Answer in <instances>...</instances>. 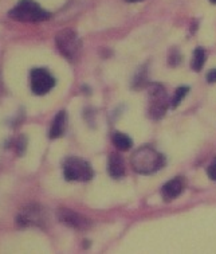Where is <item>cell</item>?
Masks as SVG:
<instances>
[{"label":"cell","mask_w":216,"mask_h":254,"mask_svg":"<svg viewBox=\"0 0 216 254\" xmlns=\"http://www.w3.org/2000/svg\"><path fill=\"white\" fill-rule=\"evenodd\" d=\"M132 167L137 174L141 175H152L161 170L165 164V157L157 152L156 149L149 145L138 148L132 155Z\"/></svg>","instance_id":"1"},{"label":"cell","mask_w":216,"mask_h":254,"mask_svg":"<svg viewBox=\"0 0 216 254\" xmlns=\"http://www.w3.org/2000/svg\"><path fill=\"white\" fill-rule=\"evenodd\" d=\"M9 18L18 20V22H30L37 23L43 22L50 18L51 14L41 5L35 3L34 0H20L14 8L9 11Z\"/></svg>","instance_id":"2"},{"label":"cell","mask_w":216,"mask_h":254,"mask_svg":"<svg viewBox=\"0 0 216 254\" xmlns=\"http://www.w3.org/2000/svg\"><path fill=\"white\" fill-rule=\"evenodd\" d=\"M169 107L165 89L160 83H149L148 86V115L153 120H160L165 116Z\"/></svg>","instance_id":"3"},{"label":"cell","mask_w":216,"mask_h":254,"mask_svg":"<svg viewBox=\"0 0 216 254\" xmlns=\"http://www.w3.org/2000/svg\"><path fill=\"white\" fill-rule=\"evenodd\" d=\"M55 45L60 54L71 62L78 60L81 50H82V42L77 35V33L70 30V28L56 34Z\"/></svg>","instance_id":"4"},{"label":"cell","mask_w":216,"mask_h":254,"mask_svg":"<svg viewBox=\"0 0 216 254\" xmlns=\"http://www.w3.org/2000/svg\"><path fill=\"white\" fill-rule=\"evenodd\" d=\"M16 222H18L19 226L22 227H42V229H45L50 222V217H49L46 208L42 207L39 204L31 203L19 211Z\"/></svg>","instance_id":"5"},{"label":"cell","mask_w":216,"mask_h":254,"mask_svg":"<svg viewBox=\"0 0 216 254\" xmlns=\"http://www.w3.org/2000/svg\"><path fill=\"white\" fill-rule=\"evenodd\" d=\"M64 179L69 182H88L94 176L92 166L81 157H67L63 163Z\"/></svg>","instance_id":"6"},{"label":"cell","mask_w":216,"mask_h":254,"mask_svg":"<svg viewBox=\"0 0 216 254\" xmlns=\"http://www.w3.org/2000/svg\"><path fill=\"white\" fill-rule=\"evenodd\" d=\"M30 79L32 93L37 96H45L55 86V78L46 69H32Z\"/></svg>","instance_id":"7"},{"label":"cell","mask_w":216,"mask_h":254,"mask_svg":"<svg viewBox=\"0 0 216 254\" xmlns=\"http://www.w3.org/2000/svg\"><path fill=\"white\" fill-rule=\"evenodd\" d=\"M58 219H59L63 225L77 230H86L90 226V221L88 218H85L81 214L75 213L70 208H59L58 211Z\"/></svg>","instance_id":"8"},{"label":"cell","mask_w":216,"mask_h":254,"mask_svg":"<svg viewBox=\"0 0 216 254\" xmlns=\"http://www.w3.org/2000/svg\"><path fill=\"white\" fill-rule=\"evenodd\" d=\"M184 190V181L181 178H175L172 181L166 182L161 189V196L165 202H172L179 196Z\"/></svg>","instance_id":"9"},{"label":"cell","mask_w":216,"mask_h":254,"mask_svg":"<svg viewBox=\"0 0 216 254\" xmlns=\"http://www.w3.org/2000/svg\"><path fill=\"white\" fill-rule=\"evenodd\" d=\"M108 174L114 179H120L125 175L124 159L118 153H110L108 157Z\"/></svg>","instance_id":"10"},{"label":"cell","mask_w":216,"mask_h":254,"mask_svg":"<svg viewBox=\"0 0 216 254\" xmlns=\"http://www.w3.org/2000/svg\"><path fill=\"white\" fill-rule=\"evenodd\" d=\"M66 127H67V116H66V112L60 111L54 117V121L51 124L50 139H59V137H62L64 132H66Z\"/></svg>","instance_id":"11"},{"label":"cell","mask_w":216,"mask_h":254,"mask_svg":"<svg viewBox=\"0 0 216 254\" xmlns=\"http://www.w3.org/2000/svg\"><path fill=\"white\" fill-rule=\"evenodd\" d=\"M111 140H113V144L115 145L117 149H120V151H129L132 145H133V140L129 137L128 134L121 133V132H115L111 136Z\"/></svg>","instance_id":"12"},{"label":"cell","mask_w":216,"mask_h":254,"mask_svg":"<svg viewBox=\"0 0 216 254\" xmlns=\"http://www.w3.org/2000/svg\"><path fill=\"white\" fill-rule=\"evenodd\" d=\"M204 62H206V51L203 47H196L193 51L192 62H191L193 71H200L204 66Z\"/></svg>","instance_id":"13"},{"label":"cell","mask_w":216,"mask_h":254,"mask_svg":"<svg viewBox=\"0 0 216 254\" xmlns=\"http://www.w3.org/2000/svg\"><path fill=\"white\" fill-rule=\"evenodd\" d=\"M188 92H189L188 86H180V88L176 89L175 96H173L172 101H170V107L172 108L179 107L180 104H181V101H183V98L188 94Z\"/></svg>","instance_id":"14"},{"label":"cell","mask_w":216,"mask_h":254,"mask_svg":"<svg viewBox=\"0 0 216 254\" xmlns=\"http://www.w3.org/2000/svg\"><path fill=\"white\" fill-rule=\"evenodd\" d=\"M26 144H27L26 137H24V136H20V137H18V139L12 141V145H14L12 149L15 148V151H16L18 155H23V152L26 151Z\"/></svg>","instance_id":"15"},{"label":"cell","mask_w":216,"mask_h":254,"mask_svg":"<svg viewBox=\"0 0 216 254\" xmlns=\"http://www.w3.org/2000/svg\"><path fill=\"white\" fill-rule=\"evenodd\" d=\"M181 62V56H180V53L177 49H172L169 53V66L172 67H175Z\"/></svg>","instance_id":"16"},{"label":"cell","mask_w":216,"mask_h":254,"mask_svg":"<svg viewBox=\"0 0 216 254\" xmlns=\"http://www.w3.org/2000/svg\"><path fill=\"white\" fill-rule=\"evenodd\" d=\"M207 175L211 181H216V157H215V160L208 166Z\"/></svg>","instance_id":"17"},{"label":"cell","mask_w":216,"mask_h":254,"mask_svg":"<svg viewBox=\"0 0 216 254\" xmlns=\"http://www.w3.org/2000/svg\"><path fill=\"white\" fill-rule=\"evenodd\" d=\"M206 78H207V81L210 83H215L216 82V69L210 70V71L207 73V77H206Z\"/></svg>","instance_id":"18"},{"label":"cell","mask_w":216,"mask_h":254,"mask_svg":"<svg viewBox=\"0 0 216 254\" xmlns=\"http://www.w3.org/2000/svg\"><path fill=\"white\" fill-rule=\"evenodd\" d=\"M129 3H136V1H141V0H126Z\"/></svg>","instance_id":"19"},{"label":"cell","mask_w":216,"mask_h":254,"mask_svg":"<svg viewBox=\"0 0 216 254\" xmlns=\"http://www.w3.org/2000/svg\"><path fill=\"white\" fill-rule=\"evenodd\" d=\"M211 3H214V4H216V0H210Z\"/></svg>","instance_id":"20"}]
</instances>
